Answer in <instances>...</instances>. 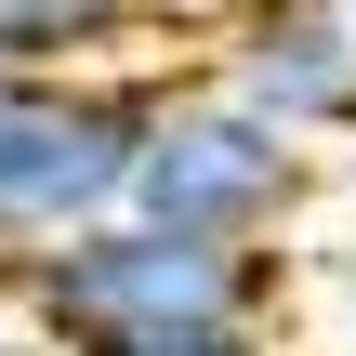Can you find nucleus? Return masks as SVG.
Wrapping results in <instances>:
<instances>
[{"label":"nucleus","instance_id":"1","mask_svg":"<svg viewBox=\"0 0 356 356\" xmlns=\"http://www.w3.org/2000/svg\"><path fill=\"white\" fill-rule=\"evenodd\" d=\"M0 291L66 356H145V343H185V330H277V251L185 238L159 211H106L79 238L0 251Z\"/></svg>","mask_w":356,"mask_h":356},{"label":"nucleus","instance_id":"2","mask_svg":"<svg viewBox=\"0 0 356 356\" xmlns=\"http://www.w3.org/2000/svg\"><path fill=\"white\" fill-rule=\"evenodd\" d=\"M159 119H172V79H145V66H79V79L0 92V251H40V238L132 211Z\"/></svg>","mask_w":356,"mask_h":356},{"label":"nucleus","instance_id":"3","mask_svg":"<svg viewBox=\"0 0 356 356\" xmlns=\"http://www.w3.org/2000/svg\"><path fill=\"white\" fill-rule=\"evenodd\" d=\"M132 211L185 225V238H251V251H264V238L304 211V132H277V119L238 106L225 79H211V92H172L159 145H145V172H132Z\"/></svg>","mask_w":356,"mask_h":356},{"label":"nucleus","instance_id":"4","mask_svg":"<svg viewBox=\"0 0 356 356\" xmlns=\"http://www.w3.org/2000/svg\"><path fill=\"white\" fill-rule=\"evenodd\" d=\"M225 92L277 132H356V0H251L225 13Z\"/></svg>","mask_w":356,"mask_h":356},{"label":"nucleus","instance_id":"5","mask_svg":"<svg viewBox=\"0 0 356 356\" xmlns=\"http://www.w3.org/2000/svg\"><path fill=\"white\" fill-rule=\"evenodd\" d=\"M145 26V0H0V79H79Z\"/></svg>","mask_w":356,"mask_h":356},{"label":"nucleus","instance_id":"6","mask_svg":"<svg viewBox=\"0 0 356 356\" xmlns=\"http://www.w3.org/2000/svg\"><path fill=\"white\" fill-rule=\"evenodd\" d=\"M145 356H277V330H185V343H145Z\"/></svg>","mask_w":356,"mask_h":356},{"label":"nucleus","instance_id":"7","mask_svg":"<svg viewBox=\"0 0 356 356\" xmlns=\"http://www.w3.org/2000/svg\"><path fill=\"white\" fill-rule=\"evenodd\" d=\"M0 356H66V343H40V330H0Z\"/></svg>","mask_w":356,"mask_h":356},{"label":"nucleus","instance_id":"8","mask_svg":"<svg viewBox=\"0 0 356 356\" xmlns=\"http://www.w3.org/2000/svg\"><path fill=\"white\" fill-rule=\"evenodd\" d=\"M211 13H251V0H211Z\"/></svg>","mask_w":356,"mask_h":356},{"label":"nucleus","instance_id":"9","mask_svg":"<svg viewBox=\"0 0 356 356\" xmlns=\"http://www.w3.org/2000/svg\"><path fill=\"white\" fill-rule=\"evenodd\" d=\"M0 92H13V79H0Z\"/></svg>","mask_w":356,"mask_h":356}]
</instances>
